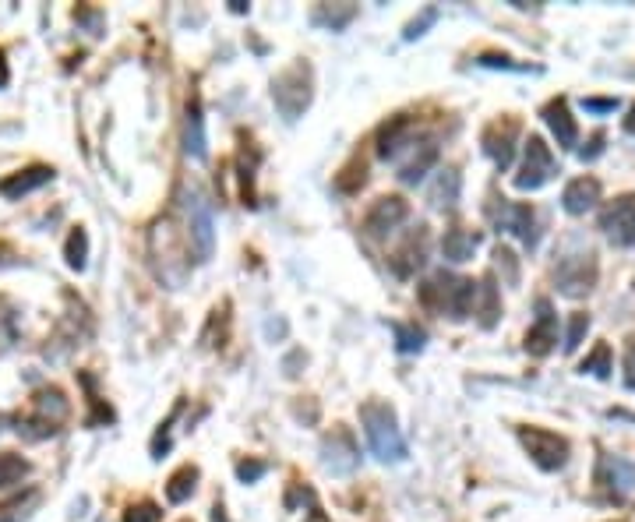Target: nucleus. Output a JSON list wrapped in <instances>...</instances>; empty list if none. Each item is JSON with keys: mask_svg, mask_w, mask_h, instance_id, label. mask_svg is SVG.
<instances>
[{"mask_svg": "<svg viewBox=\"0 0 635 522\" xmlns=\"http://www.w3.org/2000/svg\"><path fill=\"white\" fill-rule=\"evenodd\" d=\"M477 293L480 286L473 279H459L452 272H438L420 286V304L434 314H449L452 321H466L477 314Z\"/></svg>", "mask_w": 635, "mask_h": 522, "instance_id": "f257e3e1", "label": "nucleus"}, {"mask_svg": "<svg viewBox=\"0 0 635 522\" xmlns=\"http://www.w3.org/2000/svg\"><path fill=\"white\" fill-rule=\"evenodd\" d=\"M360 424H364L367 445L374 459L381 463H403L406 459V438L399 431V420L389 403H364L360 406Z\"/></svg>", "mask_w": 635, "mask_h": 522, "instance_id": "f03ea898", "label": "nucleus"}, {"mask_svg": "<svg viewBox=\"0 0 635 522\" xmlns=\"http://www.w3.org/2000/svg\"><path fill=\"white\" fill-rule=\"evenodd\" d=\"M68 413L71 406L68 399H64V392H60V388H43V392H36V399H32L29 417H18V434H25V438L32 441L50 438V434H57L60 427H64Z\"/></svg>", "mask_w": 635, "mask_h": 522, "instance_id": "7ed1b4c3", "label": "nucleus"}, {"mask_svg": "<svg viewBox=\"0 0 635 522\" xmlns=\"http://www.w3.org/2000/svg\"><path fill=\"white\" fill-rule=\"evenodd\" d=\"M311 68L307 64H293V68H286L283 75L272 78V103H276V110L283 113V120H300L304 117V110L311 106Z\"/></svg>", "mask_w": 635, "mask_h": 522, "instance_id": "20e7f679", "label": "nucleus"}, {"mask_svg": "<svg viewBox=\"0 0 635 522\" xmlns=\"http://www.w3.org/2000/svg\"><path fill=\"white\" fill-rule=\"evenodd\" d=\"M491 223L498 226V233H512L526 251L540 244V223L533 205H519V202H505V198H494L491 205Z\"/></svg>", "mask_w": 635, "mask_h": 522, "instance_id": "39448f33", "label": "nucleus"}, {"mask_svg": "<svg viewBox=\"0 0 635 522\" xmlns=\"http://www.w3.org/2000/svg\"><path fill=\"white\" fill-rule=\"evenodd\" d=\"M554 173H558V163H554L551 145H547L540 135H530V138H526L523 166H519L516 180H512V184H516V191H540L544 184H551Z\"/></svg>", "mask_w": 635, "mask_h": 522, "instance_id": "423d86ee", "label": "nucleus"}, {"mask_svg": "<svg viewBox=\"0 0 635 522\" xmlns=\"http://www.w3.org/2000/svg\"><path fill=\"white\" fill-rule=\"evenodd\" d=\"M597 254L593 251H579V254H565L554 269V283L565 297H586V293L597 286Z\"/></svg>", "mask_w": 635, "mask_h": 522, "instance_id": "0eeeda50", "label": "nucleus"}, {"mask_svg": "<svg viewBox=\"0 0 635 522\" xmlns=\"http://www.w3.org/2000/svg\"><path fill=\"white\" fill-rule=\"evenodd\" d=\"M184 209H187V237L195 244L198 261H209L212 251H216V216H212V205L202 198V191H187Z\"/></svg>", "mask_w": 635, "mask_h": 522, "instance_id": "6e6552de", "label": "nucleus"}, {"mask_svg": "<svg viewBox=\"0 0 635 522\" xmlns=\"http://www.w3.org/2000/svg\"><path fill=\"white\" fill-rule=\"evenodd\" d=\"M519 441L530 452V459L540 466V470L554 473L565 470L568 463V441L554 431H544V427H519Z\"/></svg>", "mask_w": 635, "mask_h": 522, "instance_id": "1a4fd4ad", "label": "nucleus"}, {"mask_svg": "<svg viewBox=\"0 0 635 522\" xmlns=\"http://www.w3.org/2000/svg\"><path fill=\"white\" fill-rule=\"evenodd\" d=\"M322 466L332 477H350L360 466V448L353 441V434L346 427H336L332 434H325L322 441Z\"/></svg>", "mask_w": 635, "mask_h": 522, "instance_id": "9d476101", "label": "nucleus"}, {"mask_svg": "<svg viewBox=\"0 0 635 522\" xmlns=\"http://www.w3.org/2000/svg\"><path fill=\"white\" fill-rule=\"evenodd\" d=\"M600 230L611 244L632 247L635 244V194H621L600 216Z\"/></svg>", "mask_w": 635, "mask_h": 522, "instance_id": "9b49d317", "label": "nucleus"}, {"mask_svg": "<svg viewBox=\"0 0 635 522\" xmlns=\"http://www.w3.org/2000/svg\"><path fill=\"white\" fill-rule=\"evenodd\" d=\"M406 219H410V205H406L399 194H389V198H378V202L371 205V212L364 216V233L381 240V237H389L396 226H403Z\"/></svg>", "mask_w": 635, "mask_h": 522, "instance_id": "f8f14e48", "label": "nucleus"}, {"mask_svg": "<svg viewBox=\"0 0 635 522\" xmlns=\"http://www.w3.org/2000/svg\"><path fill=\"white\" fill-rule=\"evenodd\" d=\"M516 142H519V124H516V120H494L484 135H480V145H484V152L491 156V163L498 166L501 173L512 166Z\"/></svg>", "mask_w": 635, "mask_h": 522, "instance_id": "ddd939ff", "label": "nucleus"}, {"mask_svg": "<svg viewBox=\"0 0 635 522\" xmlns=\"http://www.w3.org/2000/svg\"><path fill=\"white\" fill-rule=\"evenodd\" d=\"M389 265L399 279L417 276L420 269L427 265V226H417L403 237V244L389 254Z\"/></svg>", "mask_w": 635, "mask_h": 522, "instance_id": "4468645a", "label": "nucleus"}, {"mask_svg": "<svg viewBox=\"0 0 635 522\" xmlns=\"http://www.w3.org/2000/svg\"><path fill=\"white\" fill-rule=\"evenodd\" d=\"M413 142H417V124H413V117H406V113L389 117L378 127V156L381 159H392V163H396Z\"/></svg>", "mask_w": 635, "mask_h": 522, "instance_id": "2eb2a0df", "label": "nucleus"}, {"mask_svg": "<svg viewBox=\"0 0 635 522\" xmlns=\"http://www.w3.org/2000/svg\"><path fill=\"white\" fill-rule=\"evenodd\" d=\"M558 343V314H554L551 300L540 297L537 300V321H533V329L526 332V353L530 357H547Z\"/></svg>", "mask_w": 635, "mask_h": 522, "instance_id": "dca6fc26", "label": "nucleus"}, {"mask_svg": "<svg viewBox=\"0 0 635 522\" xmlns=\"http://www.w3.org/2000/svg\"><path fill=\"white\" fill-rule=\"evenodd\" d=\"M184 152L187 159L195 163H205L209 159V138H205V113H202V96L191 92L184 110Z\"/></svg>", "mask_w": 635, "mask_h": 522, "instance_id": "f3484780", "label": "nucleus"}, {"mask_svg": "<svg viewBox=\"0 0 635 522\" xmlns=\"http://www.w3.org/2000/svg\"><path fill=\"white\" fill-rule=\"evenodd\" d=\"M597 484L614 498H628L635 491V463H628L621 455H604L597 466Z\"/></svg>", "mask_w": 635, "mask_h": 522, "instance_id": "a211bd4d", "label": "nucleus"}, {"mask_svg": "<svg viewBox=\"0 0 635 522\" xmlns=\"http://www.w3.org/2000/svg\"><path fill=\"white\" fill-rule=\"evenodd\" d=\"M434 163H438V145H434L431 138H420V142H413L410 149L396 159L399 180H403V184H420Z\"/></svg>", "mask_w": 635, "mask_h": 522, "instance_id": "6ab92c4d", "label": "nucleus"}, {"mask_svg": "<svg viewBox=\"0 0 635 522\" xmlns=\"http://www.w3.org/2000/svg\"><path fill=\"white\" fill-rule=\"evenodd\" d=\"M597 202H600V180L597 177L568 180L565 191H561V205H565L568 216H586L590 209H597Z\"/></svg>", "mask_w": 635, "mask_h": 522, "instance_id": "aec40b11", "label": "nucleus"}, {"mask_svg": "<svg viewBox=\"0 0 635 522\" xmlns=\"http://www.w3.org/2000/svg\"><path fill=\"white\" fill-rule=\"evenodd\" d=\"M544 120H547V127H551V135L558 138L561 149H576L579 127H576L572 110H568V99H551V103L544 106Z\"/></svg>", "mask_w": 635, "mask_h": 522, "instance_id": "412c9836", "label": "nucleus"}, {"mask_svg": "<svg viewBox=\"0 0 635 522\" xmlns=\"http://www.w3.org/2000/svg\"><path fill=\"white\" fill-rule=\"evenodd\" d=\"M459 198H463V177H459V170L449 166V170H441L438 180L431 184L427 202H431V209H438V212H456Z\"/></svg>", "mask_w": 635, "mask_h": 522, "instance_id": "4be33fe9", "label": "nucleus"}, {"mask_svg": "<svg viewBox=\"0 0 635 522\" xmlns=\"http://www.w3.org/2000/svg\"><path fill=\"white\" fill-rule=\"evenodd\" d=\"M50 180H53L50 166H43V163L25 166V170H18V173H11V177L0 180V194H4V198H22V194L36 191V187L50 184Z\"/></svg>", "mask_w": 635, "mask_h": 522, "instance_id": "5701e85b", "label": "nucleus"}, {"mask_svg": "<svg viewBox=\"0 0 635 522\" xmlns=\"http://www.w3.org/2000/svg\"><path fill=\"white\" fill-rule=\"evenodd\" d=\"M480 247V233L477 230H466V226H452V230H445V237H441V254L449 261H470L473 254H477Z\"/></svg>", "mask_w": 635, "mask_h": 522, "instance_id": "b1692460", "label": "nucleus"}, {"mask_svg": "<svg viewBox=\"0 0 635 522\" xmlns=\"http://www.w3.org/2000/svg\"><path fill=\"white\" fill-rule=\"evenodd\" d=\"M477 300H480V307H477L480 329H494V325H498V318H501V300H498V283H494V276L480 279Z\"/></svg>", "mask_w": 635, "mask_h": 522, "instance_id": "393cba45", "label": "nucleus"}, {"mask_svg": "<svg viewBox=\"0 0 635 522\" xmlns=\"http://www.w3.org/2000/svg\"><path fill=\"white\" fill-rule=\"evenodd\" d=\"M198 466H180L177 473L170 477V484H166V498L173 501V505H184L191 494H195V487H198Z\"/></svg>", "mask_w": 635, "mask_h": 522, "instance_id": "a878e982", "label": "nucleus"}, {"mask_svg": "<svg viewBox=\"0 0 635 522\" xmlns=\"http://www.w3.org/2000/svg\"><path fill=\"white\" fill-rule=\"evenodd\" d=\"M29 477V459L15 452H0V491H11Z\"/></svg>", "mask_w": 635, "mask_h": 522, "instance_id": "bb28decb", "label": "nucleus"}, {"mask_svg": "<svg viewBox=\"0 0 635 522\" xmlns=\"http://www.w3.org/2000/svg\"><path fill=\"white\" fill-rule=\"evenodd\" d=\"M64 258H68V265L75 272H82L85 265H89V233L78 226V230H71L68 237V247H64Z\"/></svg>", "mask_w": 635, "mask_h": 522, "instance_id": "cd10ccee", "label": "nucleus"}, {"mask_svg": "<svg viewBox=\"0 0 635 522\" xmlns=\"http://www.w3.org/2000/svg\"><path fill=\"white\" fill-rule=\"evenodd\" d=\"M392 332H396V350L399 353H420L427 343V332L417 329V325H403V321H396L392 325Z\"/></svg>", "mask_w": 635, "mask_h": 522, "instance_id": "c85d7f7f", "label": "nucleus"}, {"mask_svg": "<svg viewBox=\"0 0 635 522\" xmlns=\"http://www.w3.org/2000/svg\"><path fill=\"white\" fill-rule=\"evenodd\" d=\"M583 374H593V378H607V374L614 371L611 367V346L607 343H600L597 350L590 353V357L583 360V367H579Z\"/></svg>", "mask_w": 635, "mask_h": 522, "instance_id": "c756f323", "label": "nucleus"}, {"mask_svg": "<svg viewBox=\"0 0 635 522\" xmlns=\"http://www.w3.org/2000/svg\"><path fill=\"white\" fill-rule=\"evenodd\" d=\"M364 180H367V163L357 156V159H353V163L346 166V170L336 177V187H339V191H346V194H353L357 187H364Z\"/></svg>", "mask_w": 635, "mask_h": 522, "instance_id": "7c9ffc66", "label": "nucleus"}, {"mask_svg": "<svg viewBox=\"0 0 635 522\" xmlns=\"http://www.w3.org/2000/svg\"><path fill=\"white\" fill-rule=\"evenodd\" d=\"M353 15H357V11H353L350 4H346V8H318V11H314V22L329 25L332 32H339V29H346V25L353 22Z\"/></svg>", "mask_w": 635, "mask_h": 522, "instance_id": "2f4dec72", "label": "nucleus"}, {"mask_svg": "<svg viewBox=\"0 0 635 522\" xmlns=\"http://www.w3.org/2000/svg\"><path fill=\"white\" fill-rule=\"evenodd\" d=\"M180 410H184V399H177V406L170 410V417L159 424V431H156V438H152V459H163L166 452H170V424L180 417Z\"/></svg>", "mask_w": 635, "mask_h": 522, "instance_id": "473e14b6", "label": "nucleus"}, {"mask_svg": "<svg viewBox=\"0 0 635 522\" xmlns=\"http://www.w3.org/2000/svg\"><path fill=\"white\" fill-rule=\"evenodd\" d=\"M590 332V314H572V321H568V336H565V350L576 353L579 346H583V336Z\"/></svg>", "mask_w": 635, "mask_h": 522, "instance_id": "72a5a7b5", "label": "nucleus"}, {"mask_svg": "<svg viewBox=\"0 0 635 522\" xmlns=\"http://www.w3.org/2000/svg\"><path fill=\"white\" fill-rule=\"evenodd\" d=\"M159 505L156 501H138V505H131L124 512V522H159Z\"/></svg>", "mask_w": 635, "mask_h": 522, "instance_id": "f704fd0d", "label": "nucleus"}, {"mask_svg": "<svg viewBox=\"0 0 635 522\" xmlns=\"http://www.w3.org/2000/svg\"><path fill=\"white\" fill-rule=\"evenodd\" d=\"M434 22H438V8H427L424 15H420V18H413V22L406 25L403 39H406V43H413V39H420V36H424V29H427V25H434Z\"/></svg>", "mask_w": 635, "mask_h": 522, "instance_id": "c9c22d12", "label": "nucleus"}, {"mask_svg": "<svg viewBox=\"0 0 635 522\" xmlns=\"http://www.w3.org/2000/svg\"><path fill=\"white\" fill-rule=\"evenodd\" d=\"M480 68H505V71H530L526 64H512V57H498V53H484L477 57Z\"/></svg>", "mask_w": 635, "mask_h": 522, "instance_id": "e433bc0d", "label": "nucleus"}, {"mask_svg": "<svg viewBox=\"0 0 635 522\" xmlns=\"http://www.w3.org/2000/svg\"><path fill=\"white\" fill-rule=\"evenodd\" d=\"M600 152H604V135H590V142L583 145V149H579V159H583V163H593V159L600 156Z\"/></svg>", "mask_w": 635, "mask_h": 522, "instance_id": "4c0bfd02", "label": "nucleus"}, {"mask_svg": "<svg viewBox=\"0 0 635 522\" xmlns=\"http://www.w3.org/2000/svg\"><path fill=\"white\" fill-rule=\"evenodd\" d=\"M237 477L244 480V484H254V480L265 477V463H240L237 466Z\"/></svg>", "mask_w": 635, "mask_h": 522, "instance_id": "58836bf2", "label": "nucleus"}, {"mask_svg": "<svg viewBox=\"0 0 635 522\" xmlns=\"http://www.w3.org/2000/svg\"><path fill=\"white\" fill-rule=\"evenodd\" d=\"M498 265H505V272H508V283H519V269H516V258H512V251L508 247H498Z\"/></svg>", "mask_w": 635, "mask_h": 522, "instance_id": "ea45409f", "label": "nucleus"}, {"mask_svg": "<svg viewBox=\"0 0 635 522\" xmlns=\"http://www.w3.org/2000/svg\"><path fill=\"white\" fill-rule=\"evenodd\" d=\"M618 99H583V110L586 113H614L618 110Z\"/></svg>", "mask_w": 635, "mask_h": 522, "instance_id": "a19ab883", "label": "nucleus"}, {"mask_svg": "<svg viewBox=\"0 0 635 522\" xmlns=\"http://www.w3.org/2000/svg\"><path fill=\"white\" fill-rule=\"evenodd\" d=\"M304 498H307V522H325V512H322V505H318V498H314L311 487H304Z\"/></svg>", "mask_w": 635, "mask_h": 522, "instance_id": "79ce46f5", "label": "nucleus"}, {"mask_svg": "<svg viewBox=\"0 0 635 522\" xmlns=\"http://www.w3.org/2000/svg\"><path fill=\"white\" fill-rule=\"evenodd\" d=\"M625 385L635 388V343L628 346V353H625Z\"/></svg>", "mask_w": 635, "mask_h": 522, "instance_id": "37998d69", "label": "nucleus"}, {"mask_svg": "<svg viewBox=\"0 0 635 522\" xmlns=\"http://www.w3.org/2000/svg\"><path fill=\"white\" fill-rule=\"evenodd\" d=\"M8 78H11V71H8V60H4V50H0V89L8 85Z\"/></svg>", "mask_w": 635, "mask_h": 522, "instance_id": "c03bdc74", "label": "nucleus"}, {"mask_svg": "<svg viewBox=\"0 0 635 522\" xmlns=\"http://www.w3.org/2000/svg\"><path fill=\"white\" fill-rule=\"evenodd\" d=\"M212 522H230V515H226V508H223V505L212 508Z\"/></svg>", "mask_w": 635, "mask_h": 522, "instance_id": "a18cd8bd", "label": "nucleus"}, {"mask_svg": "<svg viewBox=\"0 0 635 522\" xmlns=\"http://www.w3.org/2000/svg\"><path fill=\"white\" fill-rule=\"evenodd\" d=\"M625 131H628V135H635V103H632V110H628V117H625Z\"/></svg>", "mask_w": 635, "mask_h": 522, "instance_id": "49530a36", "label": "nucleus"}, {"mask_svg": "<svg viewBox=\"0 0 635 522\" xmlns=\"http://www.w3.org/2000/svg\"><path fill=\"white\" fill-rule=\"evenodd\" d=\"M180 522H187V519H180Z\"/></svg>", "mask_w": 635, "mask_h": 522, "instance_id": "de8ad7c7", "label": "nucleus"}]
</instances>
